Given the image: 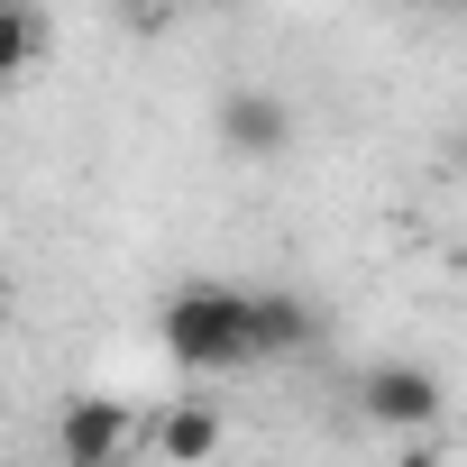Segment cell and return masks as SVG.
Segmentation results:
<instances>
[{
  "instance_id": "obj_1",
  "label": "cell",
  "mask_w": 467,
  "mask_h": 467,
  "mask_svg": "<svg viewBox=\"0 0 467 467\" xmlns=\"http://www.w3.org/2000/svg\"><path fill=\"white\" fill-rule=\"evenodd\" d=\"M156 339H165V358L192 367V376H229V367L257 358V339H248V294H239V285H183V294L165 303Z\"/></svg>"
},
{
  "instance_id": "obj_2",
  "label": "cell",
  "mask_w": 467,
  "mask_h": 467,
  "mask_svg": "<svg viewBox=\"0 0 467 467\" xmlns=\"http://www.w3.org/2000/svg\"><path fill=\"white\" fill-rule=\"evenodd\" d=\"M449 412V385L421 367V358H385L358 376V421L376 431H403V440H431V421Z\"/></svg>"
},
{
  "instance_id": "obj_3",
  "label": "cell",
  "mask_w": 467,
  "mask_h": 467,
  "mask_svg": "<svg viewBox=\"0 0 467 467\" xmlns=\"http://www.w3.org/2000/svg\"><path fill=\"white\" fill-rule=\"evenodd\" d=\"M129 440H138V412L119 394H83L56 412V458H129Z\"/></svg>"
},
{
  "instance_id": "obj_4",
  "label": "cell",
  "mask_w": 467,
  "mask_h": 467,
  "mask_svg": "<svg viewBox=\"0 0 467 467\" xmlns=\"http://www.w3.org/2000/svg\"><path fill=\"white\" fill-rule=\"evenodd\" d=\"M220 147H229V156H285V147H294V110H285L275 92H257V83L229 92V101H220Z\"/></svg>"
},
{
  "instance_id": "obj_5",
  "label": "cell",
  "mask_w": 467,
  "mask_h": 467,
  "mask_svg": "<svg viewBox=\"0 0 467 467\" xmlns=\"http://www.w3.org/2000/svg\"><path fill=\"white\" fill-rule=\"evenodd\" d=\"M248 339H257V358H303L321 339V312L303 294H248Z\"/></svg>"
},
{
  "instance_id": "obj_6",
  "label": "cell",
  "mask_w": 467,
  "mask_h": 467,
  "mask_svg": "<svg viewBox=\"0 0 467 467\" xmlns=\"http://www.w3.org/2000/svg\"><path fill=\"white\" fill-rule=\"evenodd\" d=\"M220 449V412L211 403H174V412H156V458L165 467H202Z\"/></svg>"
},
{
  "instance_id": "obj_7",
  "label": "cell",
  "mask_w": 467,
  "mask_h": 467,
  "mask_svg": "<svg viewBox=\"0 0 467 467\" xmlns=\"http://www.w3.org/2000/svg\"><path fill=\"white\" fill-rule=\"evenodd\" d=\"M37 47H47L37 0H0V83H10V74H28V65H37Z\"/></svg>"
},
{
  "instance_id": "obj_8",
  "label": "cell",
  "mask_w": 467,
  "mask_h": 467,
  "mask_svg": "<svg viewBox=\"0 0 467 467\" xmlns=\"http://www.w3.org/2000/svg\"><path fill=\"white\" fill-rule=\"evenodd\" d=\"M394 467H449V458H440V440H403V449H394Z\"/></svg>"
},
{
  "instance_id": "obj_9",
  "label": "cell",
  "mask_w": 467,
  "mask_h": 467,
  "mask_svg": "<svg viewBox=\"0 0 467 467\" xmlns=\"http://www.w3.org/2000/svg\"><path fill=\"white\" fill-rule=\"evenodd\" d=\"M56 467H129V458H56Z\"/></svg>"
},
{
  "instance_id": "obj_10",
  "label": "cell",
  "mask_w": 467,
  "mask_h": 467,
  "mask_svg": "<svg viewBox=\"0 0 467 467\" xmlns=\"http://www.w3.org/2000/svg\"><path fill=\"white\" fill-rule=\"evenodd\" d=\"M431 10H467V0H431Z\"/></svg>"
}]
</instances>
